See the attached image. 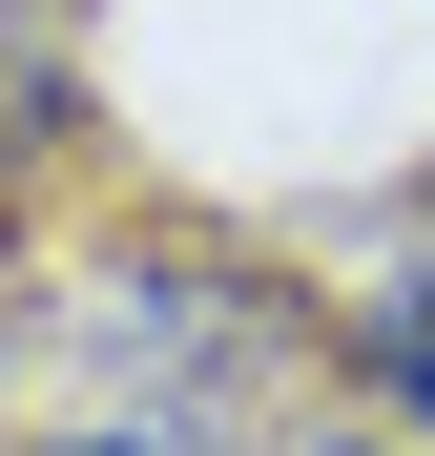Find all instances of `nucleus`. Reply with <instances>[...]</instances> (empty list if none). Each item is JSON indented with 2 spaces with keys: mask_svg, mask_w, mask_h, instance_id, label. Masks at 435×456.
I'll return each mask as SVG.
<instances>
[{
  "mask_svg": "<svg viewBox=\"0 0 435 456\" xmlns=\"http://www.w3.org/2000/svg\"><path fill=\"white\" fill-rule=\"evenodd\" d=\"M84 353L145 373V415H207V395L270 353V312H249L207 249H104V270H84Z\"/></svg>",
  "mask_w": 435,
  "mask_h": 456,
  "instance_id": "nucleus-1",
  "label": "nucleus"
},
{
  "mask_svg": "<svg viewBox=\"0 0 435 456\" xmlns=\"http://www.w3.org/2000/svg\"><path fill=\"white\" fill-rule=\"evenodd\" d=\"M62 145H84V42L62 0H0V187H42Z\"/></svg>",
  "mask_w": 435,
  "mask_h": 456,
  "instance_id": "nucleus-2",
  "label": "nucleus"
},
{
  "mask_svg": "<svg viewBox=\"0 0 435 456\" xmlns=\"http://www.w3.org/2000/svg\"><path fill=\"white\" fill-rule=\"evenodd\" d=\"M352 373H374V415L435 456V249H394V270H352Z\"/></svg>",
  "mask_w": 435,
  "mask_h": 456,
  "instance_id": "nucleus-3",
  "label": "nucleus"
},
{
  "mask_svg": "<svg viewBox=\"0 0 435 456\" xmlns=\"http://www.w3.org/2000/svg\"><path fill=\"white\" fill-rule=\"evenodd\" d=\"M21 456H229V415H145V395H104V415H42Z\"/></svg>",
  "mask_w": 435,
  "mask_h": 456,
  "instance_id": "nucleus-4",
  "label": "nucleus"
},
{
  "mask_svg": "<svg viewBox=\"0 0 435 456\" xmlns=\"http://www.w3.org/2000/svg\"><path fill=\"white\" fill-rule=\"evenodd\" d=\"M311 456H415V436H311Z\"/></svg>",
  "mask_w": 435,
  "mask_h": 456,
  "instance_id": "nucleus-5",
  "label": "nucleus"
}]
</instances>
